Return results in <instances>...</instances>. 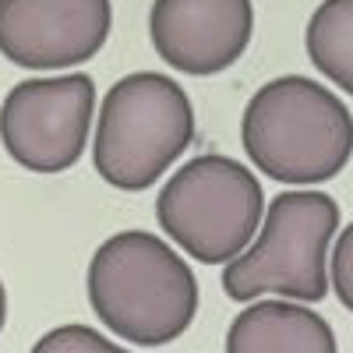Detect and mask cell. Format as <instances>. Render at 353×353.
Listing matches in <instances>:
<instances>
[{
  "label": "cell",
  "instance_id": "obj_7",
  "mask_svg": "<svg viewBox=\"0 0 353 353\" xmlns=\"http://www.w3.org/2000/svg\"><path fill=\"white\" fill-rule=\"evenodd\" d=\"M110 0H0V57L28 71L85 64L106 46Z\"/></svg>",
  "mask_w": 353,
  "mask_h": 353
},
{
  "label": "cell",
  "instance_id": "obj_9",
  "mask_svg": "<svg viewBox=\"0 0 353 353\" xmlns=\"http://www.w3.org/2000/svg\"><path fill=\"white\" fill-rule=\"evenodd\" d=\"M230 353H332L336 332L321 314L286 301H248L226 332Z\"/></svg>",
  "mask_w": 353,
  "mask_h": 353
},
{
  "label": "cell",
  "instance_id": "obj_2",
  "mask_svg": "<svg viewBox=\"0 0 353 353\" xmlns=\"http://www.w3.org/2000/svg\"><path fill=\"white\" fill-rule=\"evenodd\" d=\"M244 152L279 184H321L353 156V117L336 92L301 74L265 81L241 121Z\"/></svg>",
  "mask_w": 353,
  "mask_h": 353
},
{
  "label": "cell",
  "instance_id": "obj_5",
  "mask_svg": "<svg viewBox=\"0 0 353 353\" xmlns=\"http://www.w3.org/2000/svg\"><path fill=\"white\" fill-rule=\"evenodd\" d=\"M265 194L258 176L226 156H198L181 166L156 198L166 237L201 265H226L261 230Z\"/></svg>",
  "mask_w": 353,
  "mask_h": 353
},
{
  "label": "cell",
  "instance_id": "obj_12",
  "mask_svg": "<svg viewBox=\"0 0 353 353\" xmlns=\"http://www.w3.org/2000/svg\"><path fill=\"white\" fill-rule=\"evenodd\" d=\"M332 290L346 311H353V223L339 230L336 248H332Z\"/></svg>",
  "mask_w": 353,
  "mask_h": 353
},
{
  "label": "cell",
  "instance_id": "obj_8",
  "mask_svg": "<svg viewBox=\"0 0 353 353\" xmlns=\"http://www.w3.org/2000/svg\"><path fill=\"white\" fill-rule=\"evenodd\" d=\"M254 32L251 0H156L149 14L152 46L173 71L219 74L237 64Z\"/></svg>",
  "mask_w": 353,
  "mask_h": 353
},
{
  "label": "cell",
  "instance_id": "obj_11",
  "mask_svg": "<svg viewBox=\"0 0 353 353\" xmlns=\"http://www.w3.org/2000/svg\"><path fill=\"white\" fill-rule=\"evenodd\" d=\"M117 353L121 346L103 339L96 329H85V325H61L46 332L39 343H36V353Z\"/></svg>",
  "mask_w": 353,
  "mask_h": 353
},
{
  "label": "cell",
  "instance_id": "obj_10",
  "mask_svg": "<svg viewBox=\"0 0 353 353\" xmlns=\"http://www.w3.org/2000/svg\"><path fill=\"white\" fill-rule=\"evenodd\" d=\"M304 46L311 64L353 96V0H321L307 21Z\"/></svg>",
  "mask_w": 353,
  "mask_h": 353
},
{
  "label": "cell",
  "instance_id": "obj_13",
  "mask_svg": "<svg viewBox=\"0 0 353 353\" xmlns=\"http://www.w3.org/2000/svg\"><path fill=\"white\" fill-rule=\"evenodd\" d=\"M4 318H8V293H4V283H0V329H4Z\"/></svg>",
  "mask_w": 353,
  "mask_h": 353
},
{
  "label": "cell",
  "instance_id": "obj_3",
  "mask_svg": "<svg viewBox=\"0 0 353 353\" xmlns=\"http://www.w3.org/2000/svg\"><path fill=\"white\" fill-rule=\"evenodd\" d=\"M194 141L191 99L170 74L134 71L103 99L92 163L117 191H145Z\"/></svg>",
  "mask_w": 353,
  "mask_h": 353
},
{
  "label": "cell",
  "instance_id": "obj_6",
  "mask_svg": "<svg viewBox=\"0 0 353 353\" xmlns=\"http://www.w3.org/2000/svg\"><path fill=\"white\" fill-rule=\"evenodd\" d=\"M92 106L96 85L88 74L21 81L0 106V145L32 173H64L85 152Z\"/></svg>",
  "mask_w": 353,
  "mask_h": 353
},
{
  "label": "cell",
  "instance_id": "obj_4",
  "mask_svg": "<svg viewBox=\"0 0 353 353\" xmlns=\"http://www.w3.org/2000/svg\"><path fill=\"white\" fill-rule=\"evenodd\" d=\"M339 230V205L321 191H286L272 198L254 244L223 269V293L248 304L261 293L318 304L332 286L329 244Z\"/></svg>",
  "mask_w": 353,
  "mask_h": 353
},
{
  "label": "cell",
  "instance_id": "obj_1",
  "mask_svg": "<svg viewBox=\"0 0 353 353\" xmlns=\"http://www.w3.org/2000/svg\"><path fill=\"white\" fill-rule=\"evenodd\" d=\"M88 304L117 339L152 350L191 329L198 283L163 237L124 230L103 241L88 261Z\"/></svg>",
  "mask_w": 353,
  "mask_h": 353
}]
</instances>
